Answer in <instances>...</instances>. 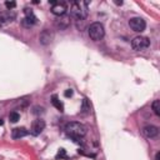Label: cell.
<instances>
[{
    "label": "cell",
    "mask_w": 160,
    "mask_h": 160,
    "mask_svg": "<svg viewBox=\"0 0 160 160\" xmlns=\"http://www.w3.org/2000/svg\"><path fill=\"white\" fill-rule=\"evenodd\" d=\"M65 132L68 136H70L71 139H74L75 141H79L81 138H84L86 135V126L79 121H71L68 122L65 125Z\"/></svg>",
    "instance_id": "6da1fadb"
},
{
    "label": "cell",
    "mask_w": 160,
    "mask_h": 160,
    "mask_svg": "<svg viewBox=\"0 0 160 160\" xmlns=\"http://www.w3.org/2000/svg\"><path fill=\"white\" fill-rule=\"evenodd\" d=\"M70 16L76 21H84L88 16V4L85 1H75L70 6Z\"/></svg>",
    "instance_id": "7a4b0ae2"
},
{
    "label": "cell",
    "mask_w": 160,
    "mask_h": 160,
    "mask_svg": "<svg viewBox=\"0 0 160 160\" xmlns=\"http://www.w3.org/2000/svg\"><path fill=\"white\" fill-rule=\"evenodd\" d=\"M88 32H89L90 39L94 40V41H100L104 38V35H105V30H104L102 24L101 22H98V21L96 22H92L89 26Z\"/></svg>",
    "instance_id": "3957f363"
},
{
    "label": "cell",
    "mask_w": 160,
    "mask_h": 160,
    "mask_svg": "<svg viewBox=\"0 0 160 160\" xmlns=\"http://www.w3.org/2000/svg\"><path fill=\"white\" fill-rule=\"evenodd\" d=\"M150 45V40L146 38V36H136L132 39L131 41V46L134 50L136 51H141V50H145L148 49Z\"/></svg>",
    "instance_id": "277c9868"
},
{
    "label": "cell",
    "mask_w": 160,
    "mask_h": 160,
    "mask_svg": "<svg viewBox=\"0 0 160 160\" xmlns=\"http://www.w3.org/2000/svg\"><path fill=\"white\" fill-rule=\"evenodd\" d=\"M129 26H130L134 31H136V32H141V31L145 30L146 22H145V20H144L142 18L136 16V18H131V19L129 20Z\"/></svg>",
    "instance_id": "5b68a950"
},
{
    "label": "cell",
    "mask_w": 160,
    "mask_h": 160,
    "mask_svg": "<svg viewBox=\"0 0 160 160\" xmlns=\"http://www.w3.org/2000/svg\"><path fill=\"white\" fill-rule=\"evenodd\" d=\"M15 12L12 10H6L0 12V26H6L8 24L12 22L15 19Z\"/></svg>",
    "instance_id": "8992f818"
},
{
    "label": "cell",
    "mask_w": 160,
    "mask_h": 160,
    "mask_svg": "<svg viewBox=\"0 0 160 160\" xmlns=\"http://www.w3.org/2000/svg\"><path fill=\"white\" fill-rule=\"evenodd\" d=\"M51 12L56 16H62L66 12V4L65 2H60V1H51Z\"/></svg>",
    "instance_id": "52a82bcc"
},
{
    "label": "cell",
    "mask_w": 160,
    "mask_h": 160,
    "mask_svg": "<svg viewBox=\"0 0 160 160\" xmlns=\"http://www.w3.org/2000/svg\"><path fill=\"white\" fill-rule=\"evenodd\" d=\"M44 129H45V121H44V120L38 119V120H35V121L32 122L30 132H31L32 135L38 136V135H40V134L42 132V130H44Z\"/></svg>",
    "instance_id": "ba28073f"
},
{
    "label": "cell",
    "mask_w": 160,
    "mask_h": 160,
    "mask_svg": "<svg viewBox=\"0 0 160 160\" xmlns=\"http://www.w3.org/2000/svg\"><path fill=\"white\" fill-rule=\"evenodd\" d=\"M142 132H144V135H145L146 138L152 139V138L158 136V134H159V129H158L156 126H154V125H146V126L142 129Z\"/></svg>",
    "instance_id": "9c48e42d"
},
{
    "label": "cell",
    "mask_w": 160,
    "mask_h": 160,
    "mask_svg": "<svg viewBox=\"0 0 160 160\" xmlns=\"http://www.w3.org/2000/svg\"><path fill=\"white\" fill-rule=\"evenodd\" d=\"M29 134V131L25 129V128H15L12 130V138L14 139H20V138H24Z\"/></svg>",
    "instance_id": "30bf717a"
},
{
    "label": "cell",
    "mask_w": 160,
    "mask_h": 160,
    "mask_svg": "<svg viewBox=\"0 0 160 160\" xmlns=\"http://www.w3.org/2000/svg\"><path fill=\"white\" fill-rule=\"evenodd\" d=\"M35 22H36V18H35L34 14H32V15H25V18H24L22 21H21V24H22L25 28H30V26H32Z\"/></svg>",
    "instance_id": "8fae6325"
},
{
    "label": "cell",
    "mask_w": 160,
    "mask_h": 160,
    "mask_svg": "<svg viewBox=\"0 0 160 160\" xmlns=\"http://www.w3.org/2000/svg\"><path fill=\"white\" fill-rule=\"evenodd\" d=\"M40 42L42 44V45H48V44H50V41H51V34H50V31L49 30H44L41 34H40Z\"/></svg>",
    "instance_id": "7c38bea8"
},
{
    "label": "cell",
    "mask_w": 160,
    "mask_h": 160,
    "mask_svg": "<svg viewBox=\"0 0 160 160\" xmlns=\"http://www.w3.org/2000/svg\"><path fill=\"white\" fill-rule=\"evenodd\" d=\"M51 104H52L59 111H64V104L60 101V99L58 98V95H52V96H51Z\"/></svg>",
    "instance_id": "4fadbf2b"
},
{
    "label": "cell",
    "mask_w": 160,
    "mask_h": 160,
    "mask_svg": "<svg viewBox=\"0 0 160 160\" xmlns=\"http://www.w3.org/2000/svg\"><path fill=\"white\" fill-rule=\"evenodd\" d=\"M69 19H70V16L69 18H59L56 20V25L60 26L61 29H64V28H66L69 25Z\"/></svg>",
    "instance_id": "5bb4252c"
},
{
    "label": "cell",
    "mask_w": 160,
    "mask_h": 160,
    "mask_svg": "<svg viewBox=\"0 0 160 160\" xmlns=\"http://www.w3.org/2000/svg\"><path fill=\"white\" fill-rule=\"evenodd\" d=\"M152 111L155 112L156 116H160V100H154V102L151 104Z\"/></svg>",
    "instance_id": "9a60e30c"
},
{
    "label": "cell",
    "mask_w": 160,
    "mask_h": 160,
    "mask_svg": "<svg viewBox=\"0 0 160 160\" xmlns=\"http://www.w3.org/2000/svg\"><path fill=\"white\" fill-rule=\"evenodd\" d=\"M9 119H10L12 122H16V121L20 119V115H19V112H16V111H12V112H10V115H9Z\"/></svg>",
    "instance_id": "2e32d148"
},
{
    "label": "cell",
    "mask_w": 160,
    "mask_h": 160,
    "mask_svg": "<svg viewBox=\"0 0 160 160\" xmlns=\"http://www.w3.org/2000/svg\"><path fill=\"white\" fill-rule=\"evenodd\" d=\"M5 6L8 10H12L16 6V2L15 1H5Z\"/></svg>",
    "instance_id": "e0dca14e"
},
{
    "label": "cell",
    "mask_w": 160,
    "mask_h": 160,
    "mask_svg": "<svg viewBox=\"0 0 160 160\" xmlns=\"http://www.w3.org/2000/svg\"><path fill=\"white\" fill-rule=\"evenodd\" d=\"M62 159V158H66V152H65V149H59L58 154H56V159Z\"/></svg>",
    "instance_id": "ac0fdd59"
},
{
    "label": "cell",
    "mask_w": 160,
    "mask_h": 160,
    "mask_svg": "<svg viewBox=\"0 0 160 160\" xmlns=\"http://www.w3.org/2000/svg\"><path fill=\"white\" fill-rule=\"evenodd\" d=\"M72 94H74V91H72L71 89H68V90H65V92H64V95H65L66 98H71Z\"/></svg>",
    "instance_id": "d6986e66"
},
{
    "label": "cell",
    "mask_w": 160,
    "mask_h": 160,
    "mask_svg": "<svg viewBox=\"0 0 160 160\" xmlns=\"http://www.w3.org/2000/svg\"><path fill=\"white\" fill-rule=\"evenodd\" d=\"M155 160H160V152H159V151H158L156 155H155Z\"/></svg>",
    "instance_id": "ffe728a7"
}]
</instances>
